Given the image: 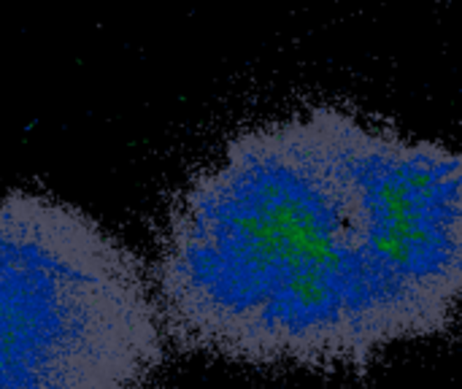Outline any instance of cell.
<instances>
[{"instance_id": "obj_1", "label": "cell", "mask_w": 462, "mask_h": 389, "mask_svg": "<svg viewBox=\"0 0 462 389\" xmlns=\"http://www.w3.org/2000/svg\"><path fill=\"white\" fill-rule=\"evenodd\" d=\"M168 341L352 374L462 328V152L349 106L238 130L179 192L152 271Z\"/></svg>"}, {"instance_id": "obj_2", "label": "cell", "mask_w": 462, "mask_h": 389, "mask_svg": "<svg viewBox=\"0 0 462 389\" xmlns=\"http://www.w3.org/2000/svg\"><path fill=\"white\" fill-rule=\"evenodd\" d=\"M168 344L141 263L89 214L0 200V389H157Z\"/></svg>"}]
</instances>
